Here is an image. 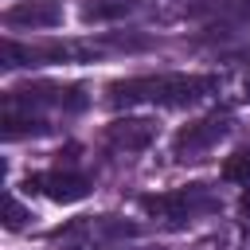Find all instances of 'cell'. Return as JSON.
I'll list each match as a JSON object with an SVG mask.
<instances>
[{"mask_svg":"<svg viewBox=\"0 0 250 250\" xmlns=\"http://www.w3.org/2000/svg\"><path fill=\"white\" fill-rule=\"evenodd\" d=\"M219 90V74H141V78H125L113 82L105 102L109 105H191L207 94Z\"/></svg>","mask_w":250,"mask_h":250,"instance_id":"6da1fadb","label":"cell"},{"mask_svg":"<svg viewBox=\"0 0 250 250\" xmlns=\"http://www.w3.org/2000/svg\"><path fill=\"white\" fill-rule=\"evenodd\" d=\"M219 199L203 188V184H191V188H180V191H164V195H141V211L156 215L164 227H188L191 219L215 211Z\"/></svg>","mask_w":250,"mask_h":250,"instance_id":"7a4b0ae2","label":"cell"},{"mask_svg":"<svg viewBox=\"0 0 250 250\" xmlns=\"http://www.w3.org/2000/svg\"><path fill=\"white\" fill-rule=\"evenodd\" d=\"M230 133V113H207L191 125H184L172 137V156L176 160H199L207 148H215L223 137Z\"/></svg>","mask_w":250,"mask_h":250,"instance_id":"3957f363","label":"cell"},{"mask_svg":"<svg viewBox=\"0 0 250 250\" xmlns=\"http://www.w3.org/2000/svg\"><path fill=\"white\" fill-rule=\"evenodd\" d=\"M27 188L51 195L55 203H78V199L90 195L94 184H90V176H82V172H74V168H51V172L27 176Z\"/></svg>","mask_w":250,"mask_h":250,"instance_id":"277c9868","label":"cell"},{"mask_svg":"<svg viewBox=\"0 0 250 250\" xmlns=\"http://www.w3.org/2000/svg\"><path fill=\"white\" fill-rule=\"evenodd\" d=\"M62 4L59 0H20L4 12V27H59Z\"/></svg>","mask_w":250,"mask_h":250,"instance_id":"5b68a950","label":"cell"},{"mask_svg":"<svg viewBox=\"0 0 250 250\" xmlns=\"http://www.w3.org/2000/svg\"><path fill=\"white\" fill-rule=\"evenodd\" d=\"M152 137H156V125L148 117H121L105 129V141L121 152H141V148L152 145Z\"/></svg>","mask_w":250,"mask_h":250,"instance_id":"8992f818","label":"cell"},{"mask_svg":"<svg viewBox=\"0 0 250 250\" xmlns=\"http://www.w3.org/2000/svg\"><path fill=\"white\" fill-rule=\"evenodd\" d=\"M43 133H51V125L43 117H35L31 109L20 113L16 105H4V137L8 141H16V137H43Z\"/></svg>","mask_w":250,"mask_h":250,"instance_id":"52a82bcc","label":"cell"},{"mask_svg":"<svg viewBox=\"0 0 250 250\" xmlns=\"http://www.w3.org/2000/svg\"><path fill=\"white\" fill-rule=\"evenodd\" d=\"M223 180H227V184H250V145L234 148V152L223 160Z\"/></svg>","mask_w":250,"mask_h":250,"instance_id":"ba28073f","label":"cell"},{"mask_svg":"<svg viewBox=\"0 0 250 250\" xmlns=\"http://www.w3.org/2000/svg\"><path fill=\"white\" fill-rule=\"evenodd\" d=\"M145 0H113V4H102V8H86V20H105V16H121L129 8H137Z\"/></svg>","mask_w":250,"mask_h":250,"instance_id":"9c48e42d","label":"cell"},{"mask_svg":"<svg viewBox=\"0 0 250 250\" xmlns=\"http://www.w3.org/2000/svg\"><path fill=\"white\" fill-rule=\"evenodd\" d=\"M23 223H27V211H23V203L8 195V211H4V227H8V230H20Z\"/></svg>","mask_w":250,"mask_h":250,"instance_id":"30bf717a","label":"cell"},{"mask_svg":"<svg viewBox=\"0 0 250 250\" xmlns=\"http://www.w3.org/2000/svg\"><path fill=\"white\" fill-rule=\"evenodd\" d=\"M246 98H250V78H246Z\"/></svg>","mask_w":250,"mask_h":250,"instance_id":"8fae6325","label":"cell"}]
</instances>
